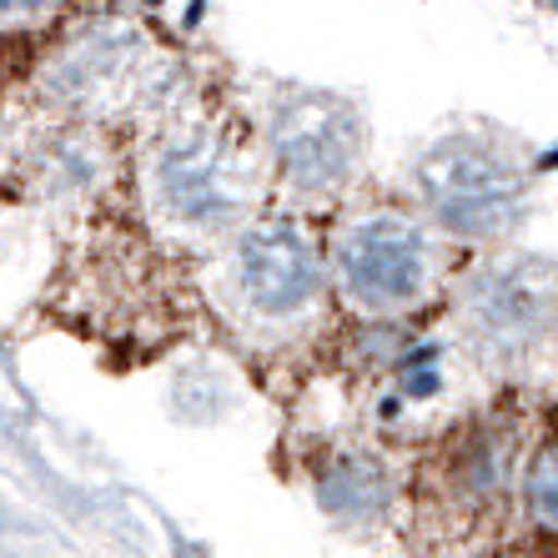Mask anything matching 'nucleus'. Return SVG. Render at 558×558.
Returning a JSON list of instances; mask_svg holds the SVG:
<instances>
[{"label":"nucleus","mask_w":558,"mask_h":558,"mask_svg":"<svg viewBox=\"0 0 558 558\" xmlns=\"http://www.w3.org/2000/svg\"><path fill=\"white\" fill-rule=\"evenodd\" d=\"M36 5H46V0H0V11H36Z\"/></svg>","instance_id":"1a4fd4ad"},{"label":"nucleus","mask_w":558,"mask_h":558,"mask_svg":"<svg viewBox=\"0 0 558 558\" xmlns=\"http://www.w3.org/2000/svg\"><path fill=\"white\" fill-rule=\"evenodd\" d=\"M523 508L544 533H558V442H538L523 463Z\"/></svg>","instance_id":"6e6552de"},{"label":"nucleus","mask_w":558,"mask_h":558,"mask_svg":"<svg viewBox=\"0 0 558 558\" xmlns=\"http://www.w3.org/2000/svg\"><path fill=\"white\" fill-rule=\"evenodd\" d=\"M413 182L428 217L442 232L468 236V242H494L513 232L529 207V182L513 167V156L478 136H448L428 146Z\"/></svg>","instance_id":"f257e3e1"},{"label":"nucleus","mask_w":558,"mask_h":558,"mask_svg":"<svg viewBox=\"0 0 558 558\" xmlns=\"http://www.w3.org/2000/svg\"><path fill=\"white\" fill-rule=\"evenodd\" d=\"M267 146H272L287 182L307 186V192H327V186L348 182V171L357 167L363 126L332 96H298L272 117Z\"/></svg>","instance_id":"39448f33"},{"label":"nucleus","mask_w":558,"mask_h":558,"mask_svg":"<svg viewBox=\"0 0 558 558\" xmlns=\"http://www.w3.org/2000/svg\"><path fill=\"white\" fill-rule=\"evenodd\" d=\"M558 317V267L548 257H498L468 277L463 327L488 357H523Z\"/></svg>","instance_id":"f03ea898"},{"label":"nucleus","mask_w":558,"mask_h":558,"mask_svg":"<svg viewBox=\"0 0 558 558\" xmlns=\"http://www.w3.org/2000/svg\"><path fill=\"white\" fill-rule=\"evenodd\" d=\"M236 287L262 317H292L323 292V262L302 227L272 217L257 221L236 247Z\"/></svg>","instance_id":"423d86ee"},{"label":"nucleus","mask_w":558,"mask_h":558,"mask_svg":"<svg viewBox=\"0 0 558 558\" xmlns=\"http://www.w3.org/2000/svg\"><path fill=\"white\" fill-rule=\"evenodd\" d=\"M247 167L227 136L217 131H186V136H171L156 156V196L161 207L171 211L186 227H227V221L242 217L247 207Z\"/></svg>","instance_id":"20e7f679"},{"label":"nucleus","mask_w":558,"mask_h":558,"mask_svg":"<svg viewBox=\"0 0 558 558\" xmlns=\"http://www.w3.org/2000/svg\"><path fill=\"white\" fill-rule=\"evenodd\" d=\"M317 498L332 519L342 523H373L388 513L392 504V478L388 468L367 453H342L317 473Z\"/></svg>","instance_id":"0eeeda50"},{"label":"nucleus","mask_w":558,"mask_h":558,"mask_svg":"<svg viewBox=\"0 0 558 558\" xmlns=\"http://www.w3.org/2000/svg\"><path fill=\"white\" fill-rule=\"evenodd\" d=\"M338 277L357 307L398 312L423 298L433 277V242L413 217L373 211L338 236Z\"/></svg>","instance_id":"7ed1b4c3"}]
</instances>
